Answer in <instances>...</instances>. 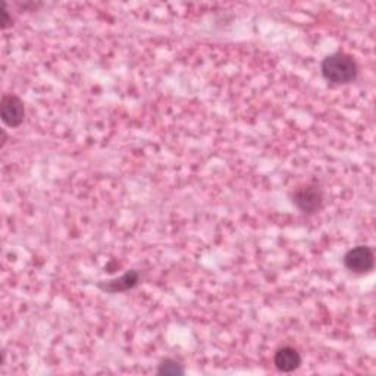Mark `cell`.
<instances>
[{
	"label": "cell",
	"instance_id": "3",
	"mask_svg": "<svg viewBox=\"0 0 376 376\" xmlns=\"http://www.w3.org/2000/svg\"><path fill=\"white\" fill-rule=\"evenodd\" d=\"M292 203L303 213L313 215L324 206V193L318 186H304L294 191Z\"/></svg>",
	"mask_w": 376,
	"mask_h": 376
},
{
	"label": "cell",
	"instance_id": "7",
	"mask_svg": "<svg viewBox=\"0 0 376 376\" xmlns=\"http://www.w3.org/2000/svg\"><path fill=\"white\" fill-rule=\"evenodd\" d=\"M157 373L176 376V375H183L184 373V368H183V365H180L178 362L172 360V359H166V360H164L159 365V368H157Z\"/></svg>",
	"mask_w": 376,
	"mask_h": 376
},
{
	"label": "cell",
	"instance_id": "2",
	"mask_svg": "<svg viewBox=\"0 0 376 376\" xmlns=\"http://www.w3.org/2000/svg\"><path fill=\"white\" fill-rule=\"evenodd\" d=\"M343 263L346 269L353 273H369L373 270L375 266L373 250L369 246H358L350 249L343 257Z\"/></svg>",
	"mask_w": 376,
	"mask_h": 376
},
{
	"label": "cell",
	"instance_id": "4",
	"mask_svg": "<svg viewBox=\"0 0 376 376\" xmlns=\"http://www.w3.org/2000/svg\"><path fill=\"white\" fill-rule=\"evenodd\" d=\"M0 116L5 125L16 128L24 123L25 108L21 98L15 94H5L0 102Z\"/></svg>",
	"mask_w": 376,
	"mask_h": 376
},
{
	"label": "cell",
	"instance_id": "5",
	"mask_svg": "<svg viewBox=\"0 0 376 376\" xmlns=\"http://www.w3.org/2000/svg\"><path fill=\"white\" fill-rule=\"evenodd\" d=\"M138 280H140V275H138L137 270H128L116 280L101 281L98 283V288H101L102 291H106V292H112V294L124 292V291L134 288L138 284Z\"/></svg>",
	"mask_w": 376,
	"mask_h": 376
},
{
	"label": "cell",
	"instance_id": "6",
	"mask_svg": "<svg viewBox=\"0 0 376 376\" xmlns=\"http://www.w3.org/2000/svg\"><path fill=\"white\" fill-rule=\"evenodd\" d=\"M273 363L281 372H292L302 365V355L292 347H283L275 353Z\"/></svg>",
	"mask_w": 376,
	"mask_h": 376
},
{
	"label": "cell",
	"instance_id": "1",
	"mask_svg": "<svg viewBox=\"0 0 376 376\" xmlns=\"http://www.w3.org/2000/svg\"><path fill=\"white\" fill-rule=\"evenodd\" d=\"M322 75L326 81L341 86L353 83L359 74L358 62L347 53H332L326 56L321 65Z\"/></svg>",
	"mask_w": 376,
	"mask_h": 376
},
{
	"label": "cell",
	"instance_id": "8",
	"mask_svg": "<svg viewBox=\"0 0 376 376\" xmlns=\"http://www.w3.org/2000/svg\"><path fill=\"white\" fill-rule=\"evenodd\" d=\"M4 21H2V28L5 30L8 25L12 24V21L9 19V13H8V9H6V5H4Z\"/></svg>",
	"mask_w": 376,
	"mask_h": 376
}]
</instances>
